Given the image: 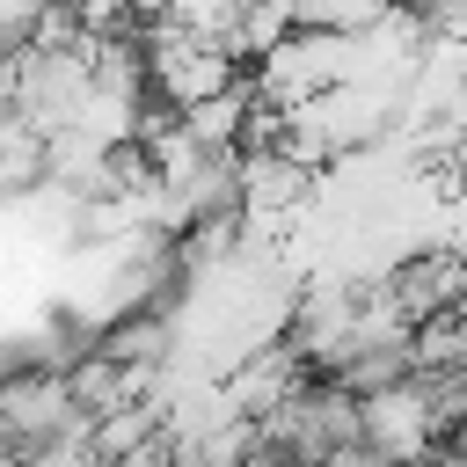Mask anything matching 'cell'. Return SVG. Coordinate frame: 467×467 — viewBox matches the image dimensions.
Segmentation results:
<instances>
[{
  "mask_svg": "<svg viewBox=\"0 0 467 467\" xmlns=\"http://www.w3.org/2000/svg\"><path fill=\"white\" fill-rule=\"evenodd\" d=\"M379 285H387L394 321L431 328V321H445V314L467 306V248H416V255L394 263Z\"/></svg>",
  "mask_w": 467,
  "mask_h": 467,
  "instance_id": "2",
  "label": "cell"
},
{
  "mask_svg": "<svg viewBox=\"0 0 467 467\" xmlns=\"http://www.w3.org/2000/svg\"><path fill=\"white\" fill-rule=\"evenodd\" d=\"M248 423H255V452L292 460V467H328L365 445V401L336 379H299Z\"/></svg>",
  "mask_w": 467,
  "mask_h": 467,
  "instance_id": "1",
  "label": "cell"
}]
</instances>
